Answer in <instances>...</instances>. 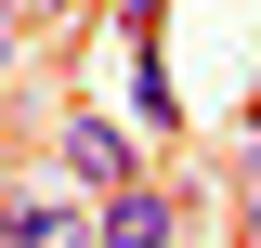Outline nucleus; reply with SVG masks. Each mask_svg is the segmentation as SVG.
Segmentation results:
<instances>
[{
  "label": "nucleus",
  "instance_id": "nucleus-1",
  "mask_svg": "<svg viewBox=\"0 0 261 248\" xmlns=\"http://www.w3.org/2000/svg\"><path fill=\"white\" fill-rule=\"evenodd\" d=\"M170 235H183V196H170L157 170L105 183V209H92V248H170Z\"/></svg>",
  "mask_w": 261,
  "mask_h": 248
},
{
  "label": "nucleus",
  "instance_id": "nucleus-2",
  "mask_svg": "<svg viewBox=\"0 0 261 248\" xmlns=\"http://www.w3.org/2000/svg\"><path fill=\"white\" fill-rule=\"evenodd\" d=\"M65 183H92V196L130 183V131L118 118H65Z\"/></svg>",
  "mask_w": 261,
  "mask_h": 248
},
{
  "label": "nucleus",
  "instance_id": "nucleus-3",
  "mask_svg": "<svg viewBox=\"0 0 261 248\" xmlns=\"http://www.w3.org/2000/svg\"><path fill=\"white\" fill-rule=\"evenodd\" d=\"M0 222H13V248H92L79 209H27V196H0Z\"/></svg>",
  "mask_w": 261,
  "mask_h": 248
},
{
  "label": "nucleus",
  "instance_id": "nucleus-4",
  "mask_svg": "<svg viewBox=\"0 0 261 248\" xmlns=\"http://www.w3.org/2000/svg\"><path fill=\"white\" fill-rule=\"evenodd\" d=\"M65 13H79V0H0V27H13V39H53Z\"/></svg>",
  "mask_w": 261,
  "mask_h": 248
},
{
  "label": "nucleus",
  "instance_id": "nucleus-5",
  "mask_svg": "<svg viewBox=\"0 0 261 248\" xmlns=\"http://www.w3.org/2000/svg\"><path fill=\"white\" fill-rule=\"evenodd\" d=\"M235 248H261V144H248V183H235Z\"/></svg>",
  "mask_w": 261,
  "mask_h": 248
},
{
  "label": "nucleus",
  "instance_id": "nucleus-6",
  "mask_svg": "<svg viewBox=\"0 0 261 248\" xmlns=\"http://www.w3.org/2000/svg\"><path fill=\"white\" fill-rule=\"evenodd\" d=\"M118 13H130V39H144V53H157V0H118Z\"/></svg>",
  "mask_w": 261,
  "mask_h": 248
},
{
  "label": "nucleus",
  "instance_id": "nucleus-7",
  "mask_svg": "<svg viewBox=\"0 0 261 248\" xmlns=\"http://www.w3.org/2000/svg\"><path fill=\"white\" fill-rule=\"evenodd\" d=\"M13 53H27V39H13V27H0V79H13Z\"/></svg>",
  "mask_w": 261,
  "mask_h": 248
},
{
  "label": "nucleus",
  "instance_id": "nucleus-8",
  "mask_svg": "<svg viewBox=\"0 0 261 248\" xmlns=\"http://www.w3.org/2000/svg\"><path fill=\"white\" fill-rule=\"evenodd\" d=\"M248 144H261V92H248Z\"/></svg>",
  "mask_w": 261,
  "mask_h": 248
},
{
  "label": "nucleus",
  "instance_id": "nucleus-9",
  "mask_svg": "<svg viewBox=\"0 0 261 248\" xmlns=\"http://www.w3.org/2000/svg\"><path fill=\"white\" fill-rule=\"evenodd\" d=\"M0 248H13V222H0Z\"/></svg>",
  "mask_w": 261,
  "mask_h": 248
}]
</instances>
